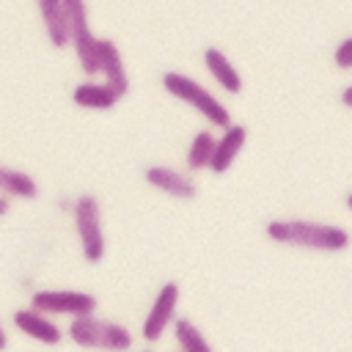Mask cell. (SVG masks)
Listing matches in <instances>:
<instances>
[{
	"mask_svg": "<svg viewBox=\"0 0 352 352\" xmlns=\"http://www.w3.org/2000/svg\"><path fill=\"white\" fill-rule=\"evenodd\" d=\"M63 6L69 14V30H72L69 47L74 50V58L85 80H96L99 77V36L91 30L88 6L85 0H63Z\"/></svg>",
	"mask_w": 352,
	"mask_h": 352,
	"instance_id": "obj_5",
	"label": "cell"
},
{
	"mask_svg": "<svg viewBox=\"0 0 352 352\" xmlns=\"http://www.w3.org/2000/svg\"><path fill=\"white\" fill-rule=\"evenodd\" d=\"M72 99H74V104H80L85 110H113L121 102V94H116L102 80H82L74 85Z\"/></svg>",
	"mask_w": 352,
	"mask_h": 352,
	"instance_id": "obj_14",
	"label": "cell"
},
{
	"mask_svg": "<svg viewBox=\"0 0 352 352\" xmlns=\"http://www.w3.org/2000/svg\"><path fill=\"white\" fill-rule=\"evenodd\" d=\"M170 330H173V338H176V344H179V352H214L212 344L206 341L204 330H201L192 319L179 316Z\"/></svg>",
	"mask_w": 352,
	"mask_h": 352,
	"instance_id": "obj_17",
	"label": "cell"
},
{
	"mask_svg": "<svg viewBox=\"0 0 352 352\" xmlns=\"http://www.w3.org/2000/svg\"><path fill=\"white\" fill-rule=\"evenodd\" d=\"M11 322H14V327H16L25 338H33V341H38V344H44V346H58V344L66 338V330H60L52 316L41 314V311H36V308H30V305H28V308H16V311L11 314Z\"/></svg>",
	"mask_w": 352,
	"mask_h": 352,
	"instance_id": "obj_8",
	"label": "cell"
},
{
	"mask_svg": "<svg viewBox=\"0 0 352 352\" xmlns=\"http://www.w3.org/2000/svg\"><path fill=\"white\" fill-rule=\"evenodd\" d=\"M264 234L286 248H302V250H319V253H341L349 248V231L344 226L319 223V220H270L264 226Z\"/></svg>",
	"mask_w": 352,
	"mask_h": 352,
	"instance_id": "obj_1",
	"label": "cell"
},
{
	"mask_svg": "<svg viewBox=\"0 0 352 352\" xmlns=\"http://www.w3.org/2000/svg\"><path fill=\"white\" fill-rule=\"evenodd\" d=\"M204 69L209 72V77L228 94H242V74L236 72V66L231 63V58L220 50V47H206L204 50Z\"/></svg>",
	"mask_w": 352,
	"mask_h": 352,
	"instance_id": "obj_13",
	"label": "cell"
},
{
	"mask_svg": "<svg viewBox=\"0 0 352 352\" xmlns=\"http://www.w3.org/2000/svg\"><path fill=\"white\" fill-rule=\"evenodd\" d=\"M0 195L8 198H36L38 195V184L28 170L11 168L0 162Z\"/></svg>",
	"mask_w": 352,
	"mask_h": 352,
	"instance_id": "obj_15",
	"label": "cell"
},
{
	"mask_svg": "<svg viewBox=\"0 0 352 352\" xmlns=\"http://www.w3.org/2000/svg\"><path fill=\"white\" fill-rule=\"evenodd\" d=\"M245 143H248V126H245V124H236V121H234L231 126H226V129L217 135L209 170H212L214 176H223L226 170H231V165L236 162V157H239V151L245 148Z\"/></svg>",
	"mask_w": 352,
	"mask_h": 352,
	"instance_id": "obj_11",
	"label": "cell"
},
{
	"mask_svg": "<svg viewBox=\"0 0 352 352\" xmlns=\"http://www.w3.org/2000/svg\"><path fill=\"white\" fill-rule=\"evenodd\" d=\"M143 352H151V349H143Z\"/></svg>",
	"mask_w": 352,
	"mask_h": 352,
	"instance_id": "obj_23",
	"label": "cell"
},
{
	"mask_svg": "<svg viewBox=\"0 0 352 352\" xmlns=\"http://www.w3.org/2000/svg\"><path fill=\"white\" fill-rule=\"evenodd\" d=\"M344 204H346V209L352 212V192H346V198H344Z\"/></svg>",
	"mask_w": 352,
	"mask_h": 352,
	"instance_id": "obj_22",
	"label": "cell"
},
{
	"mask_svg": "<svg viewBox=\"0 0 352 352\" xmlns=\"http://www.w3.org/2000/svg\"><path fill=\"white\" fill-rule=\"evenodd\" d=\"M30 308L58 319L66 316L72 319H82V316H94L99 308L96 294L82 292V289H36L30 297Z\"/></svg>",
	"mask_w": 352,
	"mask_h": 352,
	"instance_id": "obj_6",
	"label": "cell"
},
{
	"mask_svg": "<svg viewBox=\"0 0 352 352\" xmlns=\"http://www.w3.org/2000/svg\"><path fill=\"white\" fill-rule=\"evenodd\" d=\"M179 297H182V289L176 280H165L157 292V297L151 300V308L146 311L143 316V324H140V336L146 344H157L168 327L176 324V308H179Z\"/></svg>",
	"mask_w": 352,
	"mask_h": 352,
	"instance_id": "obj_7",
	"label": "cell"
},
{
	"mask_svg": "<svg viewBox=\"0 0 352 352\" xmlns=\"http://www.w3.org/2000/svg\"><path fill=\"white\" fill-rule=\"evenodd\" d=\"M8 209H11V198H8V195H0V217H3Z\"/></svg>",
	"mask_w": 352,
	"mask_h": 352,
	"instance_id": "obj_21",
	"label": "cell"
},
{
	"mask_svg": "<svg viewBox=\"0 0 352 352\" xmlns=\"http://www.w3.org/2000/svg\"><path fill=\"white\" fill-rule=\"evenodd\" d=\"M72 220L80 242V253L88 264H99L107 253V239H104V223H102V206L99 198L91 192H82L74 198L72 206Z\"/></svg>",
	"mask_w": 352,
	"mask_h": 352,
	"instance_id": "obj_4",
	"label": "cell"
},
{
	"mask_svg": "<svg viewBox=\"0 0 352 352\" xmlns=\"http://www.w3.org/2000/svg\"><path fill=\"white\" fill-rule=\"evenodd\" d=\"M66 338L82 349H99V352H129L135 344V336L126 324L96 314L72 319L66 327Z\"/></svg>",
	"mask_w": 352,
	"mask_h": 352,
	"instance_id": "obj_2",
	"label": "cell"
},
{
	"mask_svg": "<svg viewBox=\"0 0 352 352\" xmlns=\"http://www.w3.org/2000/svg\"><path fill=\"white\" fill-rule=\"evenodd\" d=\"M333 63H336L338 69H344V72L352 69V36H346V38H341V41L336 44V50H333Z\"/></svg>",
	"mask_w": 352,
	"mask_h": 352,
	"instance_id": "obj_18",
	"label": "cell"
},
{
	"mask_svg": "<svg viewBox=\"0 0 352 352\" xmlns=\"http://www.w3.org/2000/svg\"><path fill=\"white\" fill-rule=\"evenodd\" d=\"M38 14H41V25H44L47 41L55 50L69 47L72 30H69V14H66L63 0H38Z\"/></svg>",
	"mask_w": 352,
	"mask_h": 352,
	"instance_id": "obj_12",
	"label": "cell"
},
{
	"mask_svg": "<svg viewBox=\"0 0 352 352\" xmlns=\"http://www.w3.org/2000/svg\"><path fill=\"white\" fill-rule=\"evenodd\" d=\"M341 104L352 110V82H349V85H346V88L341 91Z\"/></svg>",
	"mask_w": 352,
	"mask_h": 352,
	"instance_id": "obj_19",
	"label": "cell"
},
{
	"mask_svg": "<svg viewBox=\"0 0 352 352\" xmlns=\"http://www.w3.org/2000/svg\"><path fill=\"white\" fill-rule=\"evenodd\" d=\"M214 143H217V135L209 132V129H198L187 146V154H184V165L187 170H209L212 165V154H214Z\"/></svg>",
	"mask_w": 352,
	"mask_h": 352,
	"instance_id": "obj_16",
	"label": "cell"
},
{
	"mask_svg": "<svg viewBox=\"0 0 352 352\" xmlns=\"http://www.w3.org/2000/svg\"><path fill=\"white\" fill-rule=\"evenodd\" d=\"M6 349H8V333H6V327L0 322V352H6Z\"/></svg>",
	"mask_w": 352,
	"mask_h": 352,
	"instance_id": "obj_20",
	"label": "cell"
},
{
	"mask_svg": "<svg viewBox=\"0 0 352 352\" xmlns=\"http://www.w3.org/2000/svg\"><path fill=\"white\" fill-rule=\"evenodd\" d=\"M143 179L148 187L170 195V198H179V201H192L198 195V184L192 176H187L184 170H176L170 165H148L143 170Z\"/></svg>",
	"mask_w": 352,
	"mask_h": 352,
	"instance_id": "obj_9",
	"label": "cell"
},
{
	"mask_svg": "<svg viewBox=\"0 0 352 352\" xmlns=\"http://www.w3.org/2000/svg\"><path fill=\"white\" fill-rule=\"evenodd\" d=\"M162 88H165L173 99L187 102L201 118L209 121V126L226 129V126L234 124L228 107H226V104H223V102H220L204 82H198L195 77L182 74V72H165V74H162Z\"/></svg>",
	"mask_w": 352,
	"mask_h": 352,
	"instance_id": "obj_3",
	"label": "cell"
},
{
	"mask_svg": "<svg viewBox=\"0 0 352 352\" xmlns=\"http://www.w3.org/2000/svg\"><path fill=\"white\" fill-rule=\"evenodd\" d=\"M99 74H102V82H107L116 94L126 96L129 74H126V66H124V55H121L118 44L107 36H99Z\"/></svg>",
	"mask_w": 352,
	"mask_h": 352,
	"instance_id": "obj_10",
	"label": "cell"
}]
</instances>
